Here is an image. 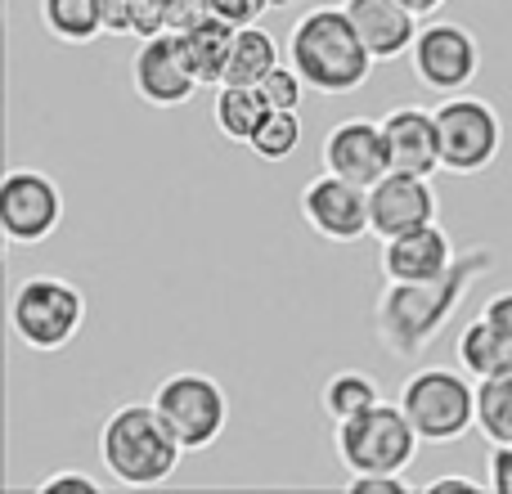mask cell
<instances>
[{
    "label": "cell",
    "instance_id": "obj_1",
    "mask_svg": "<svg viewBox=\"0 0 512 494\" xmlns=\"http://www.w3.org/2000/svg\"><path fill=\"white\" fill-rule=\"evenodd\" d=\"M495 265V252L490 247H472V252H459L454 265L441 274V279L427 283H387L378 292V337L391 355L400 360H414L432 346V337L450 324V315L459 310V301L472 292V283Z\"/></svg>",
    "mask_w": 512,
    "mask_h": 494
},
{
    "label": "cell",
    "instance_id": "obj_2",
    "mask_svg": "<svg viewBox=\"0 0 512 494\" xmlns=\"http://www.w3.org/2000/svg\"><path fill=\"white\" fill-rule=\"evenodd\" d=\"M288 63L319 95H355L378 59L360 41L346 5H315L288 32Z\"/></svg>",
    "mask_w": 512,
    "mask_h": 494
},
{
    "label": "cell",
    "instance_id": "obj_3",
    "mask_svg": "<svg viewBox=\"0 0 512 494\" xmlns=\"http://www.w3.org/2000/svg\"><path fill=\"white\" fill-rule=\"evenodd\" d=\"M185 445L171 432V423L158 414V405H117L99 427V463L104 472L126 490H153L162 481H171V472L185 459Z\"/></svg>",
    "mask_w": 512,
    "mask_h": 494
},
{
    "label": "cell",
    "instance_id": "obj_4",
    "mask_svg": "<svg viewBox=\"0 0 512 494\" xmlns=\"http://www.w3.org/2000/svg\"><path fill=\"white\" fill-rule=\"evenodd\" d=\"M400 409L427 445H454L477 432V378L450 364H427L405 378Z\"/></svg>",
    "mask_w": 512,
    "mask_h": 494
},
{
    "label": "cell",
    "instance_id": "obj_5",
    "mask_svg": "<svg viewBox=\"0 0 512 494\" xmlns=\"http://www.w3.org/2000/svg\"><path fill=\"white\" fill-rule=\"evenodd\" d=\"M86 324V292L59 274H32L9 292V328L27 351L54 355Z\"/></svg>",
    "mask_w": 512,
    "mask_h": 494
},
{
    "label": "cell",
    "instance_id": "obj_6",
    "mask_svg": "<svg viewBox=\"0 0 512 494\" xmlns=\"http://www.w3.org/2000/svg\"><path fill=\"white\" fill-rule=\"evenodd\" d=\"M418 445V427L409 423V414L400 405H387L378 400L373 409L346 418V423H333V450L342 459L346 477L355 472H405L414 463Z\"/></svg>",
    "mask_w": 512,
    "mask_h": 494
},
{
    "label": "cell",
    "instance_id": "obj_7",
    "mask_svg": "<svg viewBox=\"0 0 512 494\" xmlns=\"http://www.w3.org/2000/svg\"><path fill=\"white\" fill-rule=\"evenodd\" d=\"M436 131H441V162L450 176H481L495 167L504 149V122L495 104L477 95H450L436 108Z\"/></svg>",
    "mask_w": 512,
    "mask_h": 494
},
{
    "label": "cell",
    "instance_id": "obj_8",
    "mask_svg": "<svg viewBox=\"0 0 512 494\" xmlns=\"http://www.w3.org/2000/svg\"><path fill=\"white\" fill-rule=\"evenodd\" d=\"M153 405H158V414L171 423V432L180 436V445L189 454L216 445L225 436V427H230V396H225V387L194 369L162 378L158 391H153Z\"/></svg>",
    "mask_w": 512,
    "mask_h": 494
},
{
    "label": "cell",
    "instance_id": "obj_9",
    "mask_svg": "<svg viewBox=\"0 0 512 494\" xmlns=\"http://www.w3.org/2000/svg\"><path fill=\"white\" fill-rule=\"evenodd\" d=\"M409 68L432 95H463L481 72V41L463 23H427L409 50Z\"/></svg>",
    "mask_w": 512,
    "mask_h": 494
},
{
    "label": "cell",
    "instance_id": "obj_10",
    "mask_svg": "<svg viewBox=\"0 0 512 494\" xmlns=\"http://www.w3.org/2000/svg\"><path fill=\"white\" fill-rule=\"evenodd\" d=\"M63 225V194L45 171L14 167L0 180V234L9 247H36Z\"/></svg>",
    "mask_w": 512,
    "mask_h": 494
},
{
    "label": "cell",
    "instance_id": "obj_11",
    "mask_svg": "<svg viewBox=\"0 0 512 494\" xmlns=\"http://www.w3.org/2000/svg\"><path fill=\"white\" fill-rule=\"evenodd\" d=\"M131 86L144 104L153 108H185L194 99V90L203 86L189 63V50L180 41V32H153L149 41L135 50L131 59Z\"/></svg>",
    "mask_w": 512,
    "mask_h": 494
},
{
    "label": "cell",
    "instance_id": "obj_12",
    "mask_svg": "<svg viewBox=\"0 0 512 494\" xmlns=\"http://www.w3.org/2000/svg\"><path fill=\"white\" fill-rule=\"evenodd\" d=\"M301 216L306 225L328 243H360L364 234H373L369 221V189L355 185L346 176H315L301 189Z\"/></svg>",
    "mask_w": 512,
    "mask_h": 494
},
{
    "label": "cell",
    "instance_id": "obj_13",
    "mask_svg": "<svg viewBox=\"0 0 512 494\" xmlns=\"http://www.w3.org/2000/svg\"><path fill=\"white\" fill-rule=\"evenodd\" d=\"M319 162L333 176H346L355 185L373 189L382 176L391 171V153H387V135H382V122L373 117H346L319 144Z\"/></svg>",
    "mask_w": 512,
    "mask_h": 494
},
{
    "label": "cell",
    "instance_id": "obj_14",
    "mask_svg": "<svg viewBox=\"0 0 512 494\" xmlns=\"http://www.w3.org/2000/svg\"><path fill=\"white\" fill-rule=\"evenodd\" d=\"M441 203H436L432 176H409V171H387L378 185L369 189V221L378 239H396V234L423 230L436 221Z\"/></svg>",
    "mask_w": 512,
    "mask_h": 494
},
{
    "label": "cell",
    "instance_id": "obj_15",
    "mask_svg": "<svg viewBox=\"0 0 512 494\" xmlns=\"http://www.w3.org/2000/svg\"><path fill=\"white\" fill-rule=\"evenodd\" d=\"M454 256H459L454 252V239L441 230V221H432L423 230L382 239L378 270L387 283H427V279H441L454 265Z\"/></svg>",
    "mask_w": 512,
    "mask_h": 494
},
{
    "label": "cell",
    "instance_id": "obj_16",
    "mask_svg": "<svg viewBox=\"0 0 512 494\" xmlns=\"http://www.w3.org/2000/svg\"><path fill=\"white\" fill-rule=\"evenodd\" d=\"M378 122H382V135H387L391 171H409V176H436V171H445L436 113L400 104V108H391L387 117H378Z\"/></svg>",
    "mask_w": 512,
    "mask_h": 494
},
{
    "label": "cell",
    "instance_id": "obj_17",
    "mask_svg": "<svg viewBox=\"0 0 512 494\" xmlns=\"http://www.w3.org/2000/svg\"><path fill=\"white\" fill-rule=\"evenodd\" d=\"M346 14H351L360 41L369 45V54L378 63H391L400 54L414 50L418 41V14L405 0H346Z\"/></svg>",
    "mask_w": 512,
    "mask_h": 494
},
{
    "label": "cell",
    "instance_id": "obj_18",
    "mask_svg": "<svg viewBox=\"0 0 512 494\" xmlns=\"http://www.w3.org/2000/svg\"><path fill=\"white\" fill-rule=\"evenodd\" d=\"M176 32H180V41H185L198 81H203V86H221L225 59H230V45H234V32H239V27L203 5V14H194V23L176 27Z\"/></svg>",
    "mask_w": 512,
    "mask_h": 494
},
{
    "label": "cell",
    "instance_id": "obj_19",
    "mask_svg": "<svg viewBox=\"0 0 512 494\" xmlns=\"http://www.w3.org/2000/svg\"><path fill=\"white\" fill-rule=\"evenodd\" d=\"M270 117V104L256 86H239V81H221L212 99V122L230 144H252L261 122Z\"/></svg>",
    "mask_w": 512,
    "mask_h": 494
},
{
    "label": "cell",
    "instance_id": "obj_20",
    "mask_svg": "<svg viewBox=\"0 0 512 494\" xmlns=\"http://www.w3.org/2000/svg\"><path fill=\"white\" fill-rule=\"evenodd\" d=\"M454 355H459V369L468 378H495V373L512 369V337L499 333L486 315H477L454 342Z\"/></svg>",
    "mask_w": 512,
    "mask_h": 494
},
{
    "label": "cell",
    "instance_id": "obj_21",
    "mask_svg": "<svg viewBox=\"0 0 512 494\" xmlns=\"http://www.w3.org/2000/svg\"><path fill=\"white\" fill-rule=\"evenodd\" d=\"M113 0H41V27L63 45H90L108 32Z\"/></svg>",
    "mask_w": 512,
    "mask_h": 494
},
{
    "label": "cell",
    "instance_id": "obj_22",
    "mask_svg": "<svg viewBox=\"0 0 512 494\" xmlns=\"http://www.w3.org/2000/svg\"><path fill=\"white\" fill-rule=\"evenodd\" d=\"M378 400H382L378 378H373V373H364V369H337L333 378L319 387V409H324L328 423H346V418L373 409Z\"/></svg>",
    "mask_w": 512,
    "mask_h": 494
},
{
    "label": "cell",
    "instance_id": "obj_23",
    "mask_svg": "<svg viewBox=\"0 0 512 494\" xmlns=\"http://www.w3.org/2000/svg\"><path fill=\"white\" fill-rule=\"evenodd\" d=\"M279 59V41H274L265 27H239L234 32V45H230V59H225V77L221 81H239V86H256L265 72L274 68Z\"/></svg>",
    "mask_w": 512,
    "mask_h": 494
},
{
    "label": "cell",
    "instance_id": "obj_24",
    "mask_svg": "<svg viewBox=\"0 0 512 494\" xmlns=\"http://www.w3.org/2000/svg\"><path fill=\"white\" fill-rule=\"evenodd\" d=\"M477 432L490 445H512V369L477 382Z\"/></svg>",
    "mask_w": 512,
    "mask_h": 494
},
{
    "label": "cell",
    "instance_id": "obj_25",
    "mask_svg": "<svg viewBox=\"0 0 512 494\" xmlns=\"http://www.w3.org/2000/svg\"><path fill=\"white\" fill-rule=\"evenodd\" d=\"M248 149L261 162H283L301 149V117L288 113V108H270V117L261 122V131L252 135Z\"/></svg>",
    "mask_w": 512,
    "mask_h": 494
},
{
    "label": "cell",
    "instance_id": "obj_26",
    "mask_svg": "<svg viewBox=\"0 0 512 494\" xmlns=\"http://www.w3.org/2000/svg\"><path fill=\"white\" fill-rule=\"evenodd\" d=\"M256 90L265 95V104L270 108H288V113H301V99H306V77H301L292 63H274L270 72H265L261 81H256Z\"/></svg>",
    "mask_w": 512,
    "mask_h": 494
},
{
    "label": "cell",
    "instance_id": "obj_27",
    "mask_svg": "<svg viewBox=\"0 0 512 494\" xmlns=\"http://www.w3.org/2000/svg\"><path fill=\"white\" fill-rule=\"evenodd\" d=\"M346 490L351 494H409L405 472H355V477H346Z\"/></svg>",
    "mask_w": 512,
    "mask_h": 494
},
{
    "label": "cell",
    "instance_id": "obj_28",
    "mask_svg": "<svg viewBox=\"0 0 512 494\" xmlns=\"http://www.w3.org/2000/svg\"><path fill=\"white\" fill-rule=\"evenodd\" d=\"M36 494H99V481L86 472H54L36 486Z\"/></svg>",
    "mask_w": 512,
    "mask_h": 494
},
{
    "label": "cell",
    "instance_id": "obj_29",
    "mask_svg": "<svg viewBox=\"0 0 512 494\" xmlns=\"http://www.w3.org/2000/svg\"><path fill=\"white\" fill-rule=\"evenodd\" d=\"M486 481L495 494H512V445H490Z\"/></svg>",
    "mask_w": 512,
    "mask_h": 494
},
{
    "label": "cell",
    "instance_id": "obj_30",
    "mask_svg": "<svg viewBox=\"0 0 512 494\" xmlns=\"http://www.w3.org/2000/svg\"><path fill=\"white\" fill-rule=\"evenodd\" d=\"M481 315L490 319V324L499 328V333H508L512 337V288H504V292H495V297L481 306Z\"/></svg>",
    "mask_w": 512,
    "mask_h": 494
},
{
    "label": "cell",
    "instance_id": "obj_31",
    "mask_svg": "<svg viewBox=\"0 0 512 494\" xmlns=\"http://www.w3.org/2000/svg\"><path fill=\"white\" fill-rule=\"evenodd\" d=\"M445 490L477 494V490H490V481H477V477H432L427 481V494H445Z\"/></svg>",
    "mask_w": 512,
    "mask_h": 494
},
{
    "label": "cell",
    "instance_id": "obj_32",
    "mask_svg": "<svg viewBox=\"0 0 512 494\" xmlns=\"http://www.w3.org/2000/svg\"><path fill=\"white\" fill-rule=\"evenodd\" d=\"M405 5H409V9H414V14H418V18H432V14H436V9H445V5H450V0H405Z\"/></svg>",
    "mask_w": 512,
    "mask_h": 494
},
{
    "label": "cell",
    "instance_id": "obj_33",
    "mask_svg": "<svg viewBox=\"0 0 512 494\" xmlns=\"http://www.w3.org/2000/svg\"><path fill=\"white\" fill-rule=\"evenodd\" d=\"M292 0H265V9H288Z\"/></svg>",
    "mask_w": 512,
    "mask_h": 494
}]
</instances>
